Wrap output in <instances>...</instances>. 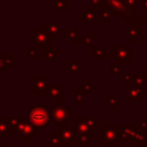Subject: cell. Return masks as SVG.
Listing matches in <instances>:
<instances>
[{
	"mask_svg": "<svg viewBox=\"0 0 147 147\" xmlns=\"http://www.w3.org/2000/svg\"><path fill=\"white\" fill-rule=\"evenodd\" d=\"M142 95V85H126V100L127 101H141Z\"/></svg>",
	"mask_w": 147,
	"mask_h": 147,
	"instance_id": "cell-12",
	"label": "cell"
},
{
	"mask_svg": "<svg viewBox=\"0 0 147 147\" xmlns=\"http://www.w3.org/2000/svg\"><path fill=\"white\" fill-rule=\"evenodd\" d=\"M18 124L16 129V136L21 138V140L25 144H30L34 138L38 137V127L33 125L26 116H17Z\"/></svg>",
	"mask_w": 147,
	"mask_h": 147,
	"instance_id": "cell-2",
	"label": "cell"
},
{
	"mask_svg": "<svg viewBox=\"0 0 147 147\" xmlns=\"http://www.w3.org/2000/svg\"><path fill=\"white\" fill-rule=\"evenodd\" d=\"M142 8L145 11H147V0H142Z\"/></svg>",
	"mask_w": 147,
	"mask_h": 147,
	"instance_id": "cell-42",
	"label": "cell"
},
{
	"mask_svg": "<svg viewBox=\"0 0 147 147\" xmlns=\"http://www.w3.org/2000/svg\"><path fill=\"white\" fill-rule=\"evenodd\" d=\"M42 28L45 29V31L51 36L53 37L54 39L55 38H59L61 33L64 32V29L57 23V22H45L42 24Z\"/></svg>",
	"mask_w": 147,
	"mask_h": 147,
	"instance_id": "cell-14",
	"label": "cell"
},
{
	"mask_svg": "<svg viewBox=\"0 0 147 147\" xmlns=\"http://www.w3.org/2000/svg\"><path fill=\"white\" fill-rule=\"evenodd\" d=\"M49 110L51 122H53L55 127H62L69 125V118L75 116V111L70 110L65 105L64 100H55L53 105L46 106Z\"/></svg>",
	"mask_w": 147,
	"mask_h": 147,
	"instance_id": "cell-1",
	"label": "cell"
},
{
	"mask_svg": "<svg viewBox=\"0 0 147 147\" xmlns=\"http://www.w3.org/2000/svg\"><path fill=\"white\" fill-rule=\"evenodd\" d=\"M96 88L95 84H93L90 79H85L84 83H82L79 85V91L85 95V96H88L92 94V92H94Z\"/></svg>",
	"mask_w": 147,
	"mask_h": 147,
	"instance_id": "cell-19",
	"label": "cell"
},
{
	"mask_svg": "<svg viewBox=\"0 0 147 147\" xmlns=\"http://www.w3.org/2000/svg\"><path fill=\"white\" fill-rule=\"evenodd\" d=\"M48 147H70V144L62 140L59 131L48 132Z\"/></svg>",
	"mask_w": 147,
	"mask_h": 147,
	"instance_id": "cell-15",
	"label": "cell"
},
{
	"mask_svg": "<svg viewBox=\"0 0 147 147\" xmlns=\"http://www.w3.org/2000/svg\"><path fill=\"white\" fill-rule=\"evenodd\" d=\"M110 71L113 75H119L122 72V67L118 63H114L110 65Z\"/></svg>",
	"mask_w": 147,
	"mask_h": 147,
	"instance_id": "cell-34",
	"label": "cell"
},
{
	"mask_svg": "<svg viewBox=\"0 0 147 147\" xmlns=\"http://www.w3.org/2000/svg\"><path fill=\"white\" fill-rule=\"evenodd\" d=\"M1 40H2V36H1V32H0V42H1Z\"/></svg>",
	"mask_w": 147,
	"mask_h": 147,
	"instance_id": "cell-46",
	"label": "cell"
},
{
	"mask_svg": "<svg viewBox=\"0 0 147 147\" xmlns=\"http://www.w3.org/2000/svg\"><path fill=\"white\" fill-rule=\"evenodd\" d=\"M94 38H95V33L94 32H86L84 34V37L82 38V44L84 45L85 48L90 49L93 46H95L94 45Z\"/></svg>",
	"mask_w": 147,
	"mask_h": 147,
	"instance_id": "cell-22",
	"label": "cell"
},
{
	"mask_svg": "<svg viewBox=\"0 0 147 147\" xmlns=\"http://www.w3.org/2000/svg\"><path fill=\"white\" fill-rule=\"evenodd\" d=\"M141 77L144 78L145 85L147 86V69H142V70H141Z\"/></svg>",
	"mask_w": 147,
	"mask_h": 147,
	"instance_id": "cell-40",
	"label": "cell"
},
{
	"mask_svg": "<svg viewBox=\"0 0 147 147\" xmlns=\"http://www.w3.org/2000/svg\"><path fill=\"white\" fill-rule=\"evenodd\" d=\"M0 147H7V144H6V141H3L1 138H0Z\"/></svg>",
	"mask_w": 147,
	"mask_h": 147,
	"instance_id": "cell-43",
	"label": "cell"
},
{
	"mask_svg": "<svg viewBox=\"0 0 147 147\" xmlns=\"http://www.w3.org/2000/svg\"><path fill=\"white\" fill-rule=\"evenodd\" d=\"M6 72H7V69H6V65L2 61V57L0 55V75H5Z\"/></svg>",
	"mask_w": 147,
	"mask_h": 147,
	"instance_id": "cell-38",
	"label": "cell"
},
{
	"mask_svg": "<svg viewBox=\"0 0 147 147\" xmlns=\"http://www.w3.org/2000/svg\"><path fill=\"white\" fill-rule=\"evenodd\" d=\"M142 95H144V96L147 95V88H146V90H142Z\"/></svg>",
	"mask_w": 147,
	"mask_h": 147,
	"instance_id": "cell-44",
	"label": "cell"
},
{
	"mask_svg": "<svg viewBox=\"0 0 147 147\" xmlns=\"http://www.w3.org/2000/svg\"><path fill=\"white\" fill-rule=\"evenodd\" d=\"M42 57L49 63H54L55 60H57L60 57V49L59 48H54V49H49L48 47L42 48Z\"/></svg>",
	"mask_w": 147,
	"mask_h": 147,
	"instance_id": "cell-16",
	"label": "cell"
},
{
	"mask_svg": "<svg viewBox=\"0 0 147 147\" xmlns=\"http://www.w3.org/2000/svg\"><path fill=\"white\" fill-rule=\"evenodd\" d=\"M137 147H147V140L141 141V142H137Z\"/></svg>",
	"mask_w": 147,
	"mask_h": 147,
	"instance_id": "cell-41",
	"label": "cell"
},
{
	"mask_svg": "<svg viewBox=\"0 0 147 147\" xmlns=\"http://www.w3.org/2000/svg\"><path fill=\"white\" fill-rule=\"evenodd\" d=\"M1 57H2V61H3V63H5L7 70H10V69L14 67V64L17 62V60L14 59L13 55L9 54V53H5V54L2 53V54H1Z\"/></svg>",
	"mask_w": 147,
	"mask_h": 147,
	"instance_id": "cell-24",
	"label": "cell"
},
{
	"mask_svg": "<svg viewBox=\"0 0 147 147\" xmlns=\"http://www.w3.org/2000/svg\"><path fill=\"white\" fill-rule=\"evenodd\" d=\"M90 57L92 60H100V59H106V52L105 48L102 47H95L93 46L92 48H90Z\"/></svg>",
	"mask_w": 147,
	"mask_h": 147,
	"instance_id": "cell-20",
	"label": "cell"
},
{
	"mask_svg": "<svg viewBox=\"0 0 147 147\" xmlns=\"http://www.w3.org/2000/svg\"><path fill=\"white\" fill-rule=\"evenodd\" d=\"M55 11H69V2L65 0H54Z\"/></svg>",
	"mask_w": 147,
	"mask_h": 147,
	"instance_id": "cell-27",
	"label": "cell"
},
{
	"mask_svg": "<svg viewBox=\"0 0 147 147\" xmlns=\"http://www.w3.org/2000/svg\"><path fill=\"white\" fill-rule=\"evenodd\" d=\"M111 59L116 60L118 64H131L132 63V49L127 47L125 42H118L115 48L111 49Z\"/></svg>",
	"mask_w": 147,
	"mask_h": 147,
	"instance_id": "cell-5",
	"label": "cell"
},
{
	"mask_svg": "<svg viewBox=\"0 0 147 147\" xmlns=\"http://www.w3.org/2000/svg\"><path fill=\"white\" fill-rule=\"evenodd\" d=\"M74 96H75V102L74 105L76 107H84L85 106V95L79 91V90H76L74 92Z\"/></svg>",
	"mask_w": 147,
	"mask_h": 147,
	"instance_id": "cell-29",
	"label": "cell"
},
{
	"mask_svg": "<svg viewBox=\"0 0 147 147\" xmlns=\"http://www.w3.org/2000/svg\"><path fill=\"white\" fill-rule=\"evenodd\" d=\"M146 21H147V18H146Z\"/></svg>",
	"mask_w": 147,
	"mask_h": 147,
	"instance_id": "cell-49",
	"label": "cell"
},
{
	"mask_svg": "<svg viewBox=\"0 0 147 147\" xmlns=\"http://www.w3.org/2000/svg\"><path fill=\"white\" fill-rule=\"evenodd\" d=\"M116 129L117 123L115 121H107L105 126H100V141L106 147H117Z\"/></svg>",
	"mask_w": 147,
	"mask_h": 147,
	"instance_id": "cell-4",
	"label": "cell"
},
{
	"mask_svg": "<svg viewBox=\"0 0 147 147\" xmlns=\"http://www.w3.org/2000/svg\"><path fill=\"white\" fill-rule=\"evenodd\" d=\"M141 37H142V20L127 22L126 41L130 44H136L138 39Z\"/></svg>",
	"mask_w": 147,
	"mask_h": 147,
	"instance_id": "cell-9",
	"label": "cell"
},
{
	"mask_svg": "<svg viewBox=\"0 0 147 147\" xmlns=\"http://www.w3.org/2000/svg\"><path fill=\"white\" fill-rule=\"evenodd\" d=\"M138 127L144 130V131H147V116H142L139 124H138Z\"/></svg>",
	"mask_w": 147,
	"mask_h": 147,
	"instance_id": "cell-37",
	"label": "cell"
},
{
	"mask_svg": "<svg viewBox=\"0 0 147 147\" xmlns=\"http://www.w3.org/2000/svg\"><path fill=\"white\" fill-rule=\"evenodd\" d=\"M47 98L49 101L64 100V86L62 84H53L47 87Z\"/></svg>",
	"mask_w": 147,
	"mask_h": 147,
	"instance_id": "cell-11",
	"label": "cell"
},
{
	"mask_svg": "<svg viewBox=\"0 0 147 147\" xmlns=\"http://www.w3.org/2000/svg\"><path fill=\"white\" fill-rule=\"evenodd\" d=\"M1 54H2V51H1V48H0V55H1Z\"/></svg>",
	"mask_w": 147,
	"mask_h": 147,
	"instance_id": "cell-48",
	"label": "cell"
},
{
	"mask_svg": "<svg viewBox=\"0 0 147 147\" xmlns=\"http://www.w3.org/2000/svg\"><path fill=\"white\" fill-rule=\"evenodd\" d=\"M32 79H33V91H32V95L34 96H42L47 94V87H48V79L49 76L47 74H34L32 75Z\"/></svg>",
	"mask_w": 147,
	"mask_h": 147,
	"instance_id": "cell-7",
	"label": "cell"
},
{
	"mask_svg": "<svg viewBox=\"0 0 147 147\" xmlns=\"http://www.w3.org/2000/svg\"><path fill=\"white\" fill-rule=\"evenodd\" d=\"M13 132L9 129L6 116H0V138H10Z\"/></svg>",
	"mask_w": 147,
	"mask_h": 147,
	"instance_id": "cell-18",
	"label": "cell"
},
{
	"mask_svg": "<svg viewBox=\"0 0 147 147\" xmlns=\"http://www.w3.org/2000/svg\"><path fill=\"white\" fill-rule=\"evenodd\" d=\"M54 42V38L51 37L42 26H34L32 29V47L45 48Z\"/></svg>",
	"mask_w": 147,
	"mask_h": 147,
	"instance_id": "cell-6",
	"label": "cell"
},
{
	"mask_svg": "<svg viewBox=\"0 0 147 147\" xmlns=\"http://www.w3.org/2000/svg\"><path fill=\"white\" fill-rule=\"evenodd\" d=\"M79 31H80V29L78 26H76L74 29H70L67 32H63V37L69 39V42H71V44L82 42V38H79Z\"/></svg>",
	"mask_w": 147,
	"mask_h": 147,
	"instance_id": "cell-17",
	"label": "cell"
},
{
	"mask_svg": "<svg viewBox=\"0 0 147 147\" xmlns=\"http://www.w3.org/2000/svg\"><path fill=\"white\" fill-rule=\"evenodd\" d=\"M1 94H2V86L0 85V95H1Z\"/></svg>",
	"mask_w": 147,
	"mask_h": 147,
	"instance_id": "cell-45",
	"label": "cell"
},
{
	"mask_svg": "<svg viewBox=\"0 0 147 147\" xmlns=\"http://www.w3.org/2000/svg\"><path fill=\"white\" fill-rule=\"evenodd\" d=\"M106 101H107L108 107L113 111H116L122 106V101L116 95H106Z\"/></svg>",
	"mask_w": 147,
	"mask_h": 147,
	"instance_id": "cell-21",
	"label": "cell"
},
{
	"mask_svg": "<svg viewBox=\"0 0 147 147\" xmlns=\"http://www.w3.org/2000/svg\"><path fill=\"white\" fill-rule=\"evenodd\" d=\"M77 142L79 147H91V133H80Z\"/></svg>",
	"mask_w": 147,
	"mask_h": 147,
	"instance_id": "cell-26",
	"label": "cell"
},
{
	"mask_svg": "<svg viewBox=\"0 0 147 147\" xmlns=\"http://www.w3.org/2000/svg\"><path fill=\"white\" fill-rule=\"evenodd\" d=\"M69 71L71 74H78L80 71V60L69 59Z\"/></svg>",
	"mask_w": 147,
	"mask_h": 147,
	"instance_id": "cell-28",
	"label": "cell"
},
{
	"mask_svg": "<svg viewBox=\"0 0 147 147\" xmlns=\"http://www.w3.org/2000/svg\"><path fill=\"white\" fill-rule=\"evenodd\" d=\"M95 17H96V14H95L94 7L93 6H87V7H85L84 11L80 13L79 21L83 22L86 28H88V26H91L92 23L95 22Z\"/></svg>",
	"mask_w": 147,
	"mask_h": 147,
	"instance_id": "cell-13",
	"label": "cell"
},
{
	"mask_svg": "<svg viewBox=\"0 0 147 147\" xmlns=\"http://www.w3.org/2000/svg\"><path fill=\"white\" fill-rule=\"evenodd\" d=\"M132 76H133V84H136V85H145V82H144V78L141 77V75L134 74Z\"/></svg>",
	"mask_w": 147,
	"mask_h": 147,
	"instance_id": "cell-35",
	"label": "cell"
},
{
	"mask_svg": "<svg viewBox=\"0 0 147 147\" xmlns=\"http://www.w3.org/2000/svg\"><path fill=\"white\" fill-rule=\"evenodd\" d=\"M121 84L122 85H131V84H133V76L131 75V74H125V75H123V77H122V79H121Z\"/></svg>",
	"mask_w": 147,
	"mask_h": 147,
	"instance_id": "cell-33",
	"label": "cell"
},
{
	"mask_svg": "<svg viewBox=\"0 0 147 147\" xmlns=\"http://www.w3.org/2000/svg\"><path fill=\"white\" fill-rule=\"evenodd\" d=\"M6 119H7V123L9 125V129L11 130V132H16V129H17V124H18V117L17 116H6Z\"/></svg>",
	"mask_w": 147,
	"mask_h": 147,
	"instance_id": "cell-31",
	"label": "cell"
},
{
	"mask_svg": "<svg viewBox=\"0 0 147 147\" xmlns=\"http://www.w3.org/2000/svg\"><path fill=\"white\" fill-rule=\"evenodd\" d=\"M138 126H133L132 122L129 121L126 122L125 126H117L116 129V139L117 142L121 144H127L133 141V134L136 132Z\"/></svg>",
	"mask_w": 147,
	"mask_h": 147,
	"instance_id": "cell-8",
	"label": "cell"
},
{
	"mask_svg": "<svg viewBox=\"0 0 147 147\" xmlns=\"http://www.w3.org/2000/svg\"><path fill=\"white\" fill-rule=\"evenodd\" d=\"M84 122L86 123V125L88 126V129L91 130V132H94L96 127H100L101 126V123L98 122L93 116H85Z\"/></svg>",
	"mask_w": 147,
	"mask_h": 147,
	"instance_id": "cell-25",
	"label": "cell"
},
{
	"mask_svg": "<svg viewBox=\"0 0 147 147\" xmlns=\"http://www.w3.org/2000/svg\"><path fill=\"white\" fill-rule=\"evenodd\" d=\"M147 140V131H144L139 127H137L134 134H133V141L136 142H141Z\"/></svg>",
	"mask_w": 147,
	"mask_h": 147,
	"instance_id": "cell-30",
	"label": "cell"
},
{
	"mask_svg": "<svg viewBox=\"0 0 147 147\" xmlns=\"http://www.w3.org/2000/svg\"><path fill=\"white\" fill-rule=\"evenodd\" d=\"M59 134L62 138V140L69 142V144H74L78 141V137H79V132L77 131V129L75 126H62L59 127Z\"/></svg>",
	"mask_w": 147,
	"mask_h": 147,
	"instance_id": "cell-10",
	"label": "cell"
},
{
	"mask_svg": "<svg viewBox=\"0 0 147 147\" xmlns=\"http://www.w3.org/2000/svg\"><path fill=\"white\" fill-rule=\"evenodd\" d=\"M0 32H1V17H0Z\"/></svg>",
	"mask_w": 147,
	"mask_h": 147,
	"instance_id": "cell-47",
	"label": "cell"
},
{
	"mask_svg": "<svg viewBox=\"0 0 147 147\" xmlns=\"http://www.w3.org/2000/svg\"><path fill=\"white\" fill-rule=\"evenodd\" d=\"M123 2L126 7L137 10V0H123Z\"/></svg>",
	"mask_w": 147,
	"mask_h": 147,
	"instance_id": "cell-36",
	"label": "cell"
},
{
	"mask_svg": "<svg viewBox=\"0 0 147 147\" xmlns=\"http://www.w3.org/2000/svg\"><path fill=\"white\" fill-rule=\"evenodd\" d=\"M103 5V0H91V6L95 7V6H99V7H102Z\"/></svg>",
	"mask_w": 147,
	"mask_h": 147,
	"instance_id": "cell-39",
	"label": "cell"
},
{
	"mask_svg": "<svg viewBox=\"0 0 147 147\" xmlns=\"http://www.w3.org/2000/svg\"><path fill=\"white\" fill-rule=\"evenodd\" d=\"M26 110H28L26 117L37 127H44V126H47L49 124L51 115H49V110H48L47 107L28 106Z\"/></svg>",
	"mask_w": 147,
	"mask_h": 147,
	"instance_id": "cell-3",
	"label": "cell"
},
{
	"mask_svg": "<svg viewBox=\"0 0 147 147\" xmlns=\"http://www.w3.org/2000/svg\"><path fill=\"white\" fill-rule=\"evenodd\" d=\"M26 57L29 60H37L38 59V48H36V47L28 48V51H26Z\"/></svg>",
	"mask_w": 147,
	"mask_h": 147,
	"instance_id": "cell-32",
	"label": "cell"
},
{
	"mask_svg": "<svg viewBox=\"0 0 147 147\" xmlns=\"http://www.w3.org/2000/svg\"><path fill=\"white\" fill-rule=\"evenodd\" d=\"M111 14L106 7H100V14L95 17V22H110L111 21Z\"/></svg>",
	"mask_w": 147,
	"mask_h": 147,
	"instance_id": "cell-23",
	"label": "cell"
}]
</instances>
